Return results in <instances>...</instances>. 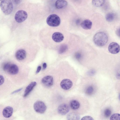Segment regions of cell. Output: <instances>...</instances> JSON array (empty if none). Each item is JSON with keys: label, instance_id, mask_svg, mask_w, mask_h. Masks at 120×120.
<instances>
[{"label": "cell", "instance_id": "1", "mask_svg": "<svg viewBox=\"0 0 120 120\" xmlns=\"http://www.w3.org/2000/svg\"><path fill=\"white\" fill-rule=\"evenodd\" d=\"M108 38L107 35L105 33L102 32H98L94 35L93 40L97 46H102L107 43Z\"/></svg>", "mask_w": 120, "mask_h": 120}, {"label": "cell", "instance_id": "2", "mask_svg": "<svg viewBox=\"0 0 120 120\" xmlns=\"http://www.w3.org/2000/svg\"><path fill=\"white\" fill-rule=\"evenodd\" d=\"M2 11L5 15H8L12 12L13 9V5L10 0L2 1L0 4Z\"/></svg>", "mask_w": 120, "mask_h": 120}, {"label": "cell", "instance_id": "3", "mask_svg": "<svg viewBox=\"0 0 120 120\" xmlns=\"http://www.w3.org/2000/svg\"><path fill=\"white\" fill-rule=\"evenodd\" d=\"M3 68L5 71L11 75L17 74L19 71L18 67L16 65L9 63L4 64Z\"/></svg>", "mask_w": 120, "mask_h": 120}, {"label": "cell", "instance_id": "4", "mask_svg": "<svg viewBox=\"0 0 120 120\" xmlns=\"http://www.w3.org/2000/svg\"><path fill=\"white\" fill-rule=\"evenodd\" d=\"M46 22L49 26L52 27H56L59 26L60 23L59 17L57 15L52 14L49 15L47 18Z\"/></svg>", "mask_w": 120, "mask_h": 120}, {"label": "cell", "instance_id": "5", "mask_svg": "<svg viewBox=\"0 0 120 120\" xmlns=\"http://www.w3.org/2000/svg\"><path fill=\"white\" fill-rule=\"evenodd\" d=\"M34 108L37 112L42 114L45 112L46 109V106L45 103L41 101L36 102L34 105Z\"/></svg>", "mask_w": 120, "mask_h": 120}, {"label": "cell", "instance_id": "6", "mask_svg": "<svg viewBox=\"0 0 120 120\" xmlns=\"http://www.w3.org/2000/svg\"><path fill=\"white\" fill-rule=\"evenodd\" d=\"M27 17V14L25 11L20 10L18 11L15 14V18L17 22L20 23L25 20Z\"/></svg>", "mask_w": 120, "mask_h": 120}, {"label": "cell", "instance_id": "7", "mask_svg": "<svg viewBox=\"0 0 120 120\" xmlns=\"http://www.w3.org/2000/svg\"><path fill=\"white\" fill-rule=\"evenodd\" d=\"M108 49L111 53L113 54H116L120 51V46L116 42H112L109 45Z\"/></svg>", "mask_w": 120, "mask_h": 120}, {"label": "cell", "instance_id": "8", "mask_svg": "<svg viewBox=\"0 0 120 120\" xmlns=\"http://www.w3.org/2000/svg\"><path fill=\"white\" fill-rule=\"evenodd\" d=\"M70 108L69 106L66 104H62L60 105L57 109L58 112L60 114L64 115L67 114L69 111Z\"/></svg>", "mask_w": 120, "mask_h": 120}, {"label": "cell", "instance_id": "9", "mask_svg": "<svg viewBox=\"0 0 120 120\" xmlns=\"http://www.w3.org/2000/svg\"><path fill=\"white\" fill-rule=\"evenodd\" d=\"M72 84V82L71 80L65 79L61 81L60 83V86L63 89L67 90L69 89L71 87Z\"/></svg>", "mask_w": 120, "mask_h": 120}, {"label": "cell", "instance_id": "10", "mask_svg": "<svg viewBox=\"0 0 120 120\" xmlns=\"http://www.w3.org/2000/svg\"><path fill=\"white\" fill-rule=\"evenodd\" d=\"M41 82L45 86L47 87H50L52 86L53 84V78L51 76H46L42 79Z\"/></svg>", "mask_w": 120, "mask_h": 120}, {"label": "cell", "instance_id": "11", "mask_svg": "<svg viewBox=\"0 0 120 120\" xmlns=\"http://www.w3.org/2000/svg\"><path fill=\"white\" fill-rule=\"evenodd\" d=\"M26 54V52L25 50L22 49H20L16 52L15 56L18 60H22L25 58Z\"/></svg>", "mask_w": 120, "mask_h": 120}, {"label": "cell", "instance_id": "12", "mask_svg": "<svg viewBox=\"0 0 120 120\" xmlns=\"http://www.w3.org/2000/svg\"><path fill=\"white\" fill-rule=\"evenodd\" d=\"M13 112V109L12 107L9 106H7L3 110V115L5 117L9 118L11 116Z\"/></svg>", "mask_w": 120, "mask_h": 120}, {"label": "cell", "instance_id": "13", "mask_svg": "<svg viewBox=\"0 0 120 120\" xmlns=\"http://www.w3.org/2000/svg\"><path fill=\"white\" fill-rule=\"evenodd\" d=\"M36 84L37 83L35 82H32L30 83L26 87L23 95V97H25L27 96Z\"/></svg>", "mask_w": 120, "mask_h": 120}, {"label": "cell", "instance_id": "14", "mask_svg": "<svg viewBox=\"0 0 120 120\" xmlns=\"http://www.w3.org/2000/svg\"><path fill=\"white\" fill-rule=\"evenodd\" d=\"M52 38L55 42H59L63 40L64 39V36L61 33L56 32L53 34Z\"/></svg>", "mask_w": 120, "mask_h": 120}, {"label": "cell", "instance_id": "15", "mask_svg": "<svg viewBox=\"0 0 120 120\" xmlns=\"http://www.w3.org/2000/svg\"><path fill=\"white\" fill-rule=\"evenodd\" d=\"M92 22L90 20L86 19L83 21L81 24L82 27L85 30H89L91 28Z\"/></svg>", "mask_w": 120, "mask_h": 120}, {"label": "cell", "instance_id": "16", "mask_svg": "<svg viewBox=\"0 0 120 120\" xmlns=\"http://www.w3.org/2000/svg\"><path fill=\"white\" fill-rule=\"evenodd\" d=\"M67 120H79V115L76 113L71 112L69 113L67 116Z\"/></svg>", "mask_w": 120, "mask_h": 120}, {"label": "cell", "instance_id": "17", "mask_svg": "<svg viewBox=\"0 0 120 120\" xmlns=\"http://www.w3.org/2000/svg\"><path fill=\"white\" fill-rule=\"evenodd\" d=\"M68 4L67 1L64 0H58L55 3V6L58 9H60L66 6Z\"/></svg>", "mask_w": 120, "mask_h": 120}, {"label": "cell", "instance_id": "18", "mask_svg": "<svg viewBox=\"0 0 120 120\" xmlns=\"http://www.w3.org/2000/svg\"><path fill=\"white\" fill-rule=\"evenodd\" d=\"M70 106L72 109L76 110L78 109L79 108L80 104L78 101L75 100H73L71 101Z\"/></svg>", "mask_w": 120, "mask_h": 120}, {"label": "cell", "instance_id": "19", "mask_svg": "<svg viewBox=\"0 0 120 120\" xmlns=\"http://www.w3.org/2000/svg\"><path fill=\"white\" fill-rule=\"evenodd\" d=\"M105 1L104 0H93L92 3L94 6L97 7H100L104 4Z\"/></svg>", "mask_w": 120, "mask_h": 120}, {"label": "cell", "instance_id": "20", "mask_svg": "<svg viewBox=\"0 0 120 120\" xmlns=\"http://www.w3.org/2000/svg\"><path fill=\"white\" fill-rule=\"evenodd\" d=\"M114 18V15L112 13H107L105 17L106 20L109 22L112 21L113 20Z\"/></svg>", "mask_w": 120, "mask_h": 120}, {"label": "cell", "instance_id": "21", "mask_svg": "<svg viewBox=\"0 0 120 120\" xmlns=\"http://www.w3.org/2000/svg\"><path fill=\"white\" fill-rule=\"evenodd\" d=\"M68 47L66 45H63L60 47L58 50L59 54H62L65 52L67 50Z\"/></svg>", "mask_w": 120, "mask_h": 120}, {"label": "cell", "instance_id": "22", "mask_svg": "<svg viewBox=\"0 0 120 120\" xmlns=\"http://www.w3.org/2000/svg\"><path fill=\"white\" fill-rule=\"evenodd\" d=\"M111 113V110L108 108L105 109L104 112V116L106 118H108L110 116Z\"/></svg>", "mask_w": 120, "mask_h": 120}, {"label": "cell", "instance_id": "23", "mask_svg": "<svg viewBox=\"0 0 120 120\" xmlns=\"http://www.w3.org/2000/svg\"><path fill=\"white\" fill-rule=\"evenodd\" d=\"M120 114L118 113L113 114L111 116L110 118V120H120Z\"/></svg>", "mask_w": 120, "mask_h": 120}, {"label": "cell", "instance_id": "24", "mask_svg": "<svg viewBox=\"0 0 120 120\" xmlns=\"http://www.w3.org/2000/svg\"><path fill=\"white\" fill-rule=\"evenodd\" d=\"M94 89L93 87L92 86H88L86 90V93L89 95L91 94L93 92Z\"/></svg>", "mask_w": 120, "mask_h": 120}, {"label": "cell", "instance_id": "25", "mask_svg": "<svg viewBox=\"0 0 120 120\" xmlns=\"http://www.w3.org/2000/svg\"><path fill=\"white\" fill-rule=\"evenodd\" d=\"M81 120H94V119L91 116H86L83 117Z\"/></svg>", "mask_w": 120, "mask_h": 120}, {"label": "cell", "instance_id": "26", "mask_svg": "<svg viewBox=\"0 0 120 120\" xmlns=\"http://www.w3.org/2000/svg\"><path fill=\"white\" fill-rule=\"evenodd\" d=\"M4 78L3 76L0 75V86L2 85L4 82Z\"/></svg>", "mask_w": 120, "mask_h": 120}, {"label": "cell", "instance_id": "27", "mask_svg": "<svg viewBox=\"0 0 120 120\" xmlns=\"http://www.w3.org/2000/svg\"><path fill=\"white\" fill-rule=\"evenodd\" d=\"M75 58L78 60L80 59L81 57V54L79 52L76 53L75 54Z\"/></svg>", "mask_w": 120, "mask_h": 120}, {"label": "cell", "instance_id": "28", "mask_svg": "<svg viewBox=\"0 0 120 120\" xmlns=\"http://www.w3.org/2000/svg\"><path fill=\"white\" fill-rule=\"evenodd\" d=\"M22 89V88H20V89H18L17 90H16L15 91H14L13 92H12L11 93L12 94H13L17 93L20 91H21Z\"/></svg>", "mask_w": 120, "mask_h": 120}, {"label": "cell", "instance_id": "29", "mask_svg": "<svg viewBox=\"0 0 120 120\" xmlns=\"http://www.w3.org/2000/svg\"><path fill=\"white\" fill-rule=\"evenodd\" d=\"M41 69V67L40 66H39L38 67L36 72L37 73H38L40 71Z\"/></svg>", "mask_w": 120, "mask_h": 120}, {"label": "cell", "instance_id": "30", "mask_svg": "<svg viewBox=\"0 0 120 120\" xmlns=\"http://www.w3.org/2000/svg\"><path fill=\"white\" fill-rule=\"evenodd\" d=\"M95 72V71L94 70H91V71H89L88 72V74L90 75H92L94 74Z\"/></svg>", "mask_w": 120, "mask_h": 120}, {"label": "cell", "instance_id": "31", "mask_svg": "<svg viewBox=\"0 0 120 120\" xmlns=\"http://www.w3.org/2000/svg\"><path fill=\"white\" fill-rule=\"evenodd\" d=\"M47 64L46 63H44L43 64V68L44 69H45L47 67Z\"/></svg>", "mask_w": 120, "mask_h": 120}, {"label": "cell", "instance_id": "32", "mask_svg": "<svg viewBox=\"0 0 120 120\" xmlns=\"http://www.w3.org/2000/svg\"><path fill=\"white\" fill-rule=\"evenodd\" d=\"M14 1L17 4L19 3L20 1V0H15Z\"/></svg>", "mask_w": 120, "mask_h": 120}]
</instances>
